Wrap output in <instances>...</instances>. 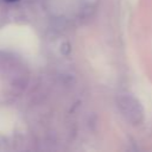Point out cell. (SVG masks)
<instances>
[{
  "mask_svg": "<svg viewBox=\"0 0 152 152\" xmlns=\"http://www.w3.org/2000/svg\"><path fill=\"white\" fill-rule=\"evenodd\" d=\"M116 106L122 116L132 125H139L144 120L141 102L131 94H120L116 97Z\"/></svg>",
  "mask_w": 152,
  "mask_h": 152,
  "instance_id": "obj_1",
  "label": "cell"
},
{
  "mask_svg": "<svg viewBox=\"0 0 152 152\" xmlns=\"http://www.w3.org/2000/svg\"><path fill=\"white\" fill-rule=\"evenodd\" d=\"M6 2H17V1H19V0H5Z\"/></svg>",
  "mask_w": 152,
  "mask_h": 152,
  "instance_id": "obj_2",
  "label": "cell"
}]
</instances>
